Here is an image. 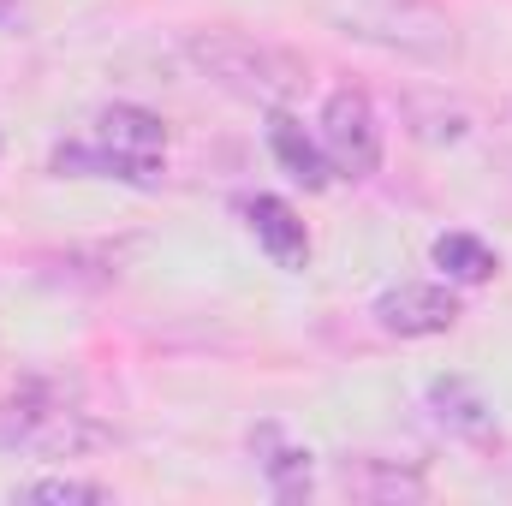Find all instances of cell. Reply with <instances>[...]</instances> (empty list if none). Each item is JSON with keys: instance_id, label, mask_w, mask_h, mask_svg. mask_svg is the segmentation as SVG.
Segmentation results:
<instances>
[{"instance_id": "cell-7", "label": "cell", "mask_w": 512, "mask_h": 506, "mask_svg": "<svg viewBox=\"0 0 512 506\" xmlns=\"http://www.w3.org/2000/svg\"><path fill=\"white\" fill-rule=\"evenodd\" d=\"M96 137L108 143V149H120V155H137V161H161V149H167V126L149 114V108H131V102H114V108H102V120H96Z\"/></svg>"}, {"instance_id": "cell-11", "label": "cell", "mask_w": 512, "mask_h": 506, "mask_svg": "<svg viewBox=\"0 0 512 506\" xmlns=\"http://www.w3.org/2000/svg\"><path fill=\"white\" fill-rule=\"evenodd\" d=\"M435 268L447 280H459V286H483L501 262H495V251L483 239H471V233H441L435 239Z\"/></svg>"}, {"instance_id": "cell-3", "label": "cell", "mask_w": 512, "mask_h": 506, "mask_svg": "<svg viewBox=\"0 0 512 506\" xmlns=\"http://www.w3.org/2000/svg\"><path fill=\"white\" fill-rule=\"evenodd\" d=\"M322 149L352 179H370L382 167V126H376V108L364 90H334L322 102Z\"/></svg>"}, {"instance_id": "cell-8", "label": "cell", "mask_w": 512, "mask_h": 506, "mask_svg": "<svg viewBox=\"0 0 512 506\" xmlns=\"http://www.w3.org/2000/svg\"><path fill=\"white\" fill-rule=\"evenodd\" d=\"M268 143H274L280 167H286L292 179H304L310 191H322V185L334 179V173H328V167H334V161H328V149H322V143H316L310 131L298 126L292 114H274V120H268Z\"/></svg>"}, {"instance_id": "cell-1", "label": "cell", "mask_w": 512, "mask_h": 506, "mask_svg": "<svg viewBox=\"0 0 512 506\" xmlns=\"http://www.w3.org/2000/svg\"><path fill=\"white\" fill-rule=\"evenodd\" d=\"M185 54H191V66L209 84H221L227 96H245V102H274V96H286L304 78V66L286 48L256 42L245 30H197L185 42Z\"/></svg>"}, {"instance_id": "cell-10", "label": "cell", "mask_w": 512, "mask_h": 506, "mask_svg": "<svg viewBox=\"0 0 512 506\" xmlns=\"http://www.w3.org/2000/svg\"><path fill=\"white\" fill-rule=\"evenodd\" d=\"M429 405H435L441 429H453V435H465V441H495V411L483 405L477 387H465V381H435V387H429Z\"/></svg>"}, {"instance_id": "cell-5", "label": "cell", "mask_w": 512, "mask_h": 506, "mask_svg": "<svg viewBox=\"0 0 512 506\" xmlns=\"http://www.w3.org/2000/svg\"><path fill=\"white\" fill-rule=\"evenodd\" d=\"M340 489L358 495V501H423V495H429V483H423L411 465H399V459H370V453L340 465Z\"/></svg>"}, {"instance_id": "cell-4", "label": "cell", "mask_w": 512, "mask_h": 506, "mask_svg": "<svg viewBox=\"0 0 512 506\" xmlns=\"http://www.w3.org/2000/svg\"><path fill=\"white\" fill-rule=\"evenodd\" d=\"M453 322H459V298L447 286H429V280L387 286L376 298V328L393 340H429V334H447Z\"/></svg>"}, {"instance_id": "cell-2", "label": "cell", "mask_w": 512, "mask_h": 506, "mask_svg": "<svg viewBox=\"0 0 512 506\" xmlns=\"http://www.w3.org/2000/svg\"><path fill=\"white\" fill-rule=\"evenodd\" d=\"M334 18L346 24V36L376 42L405 60H453L459 54V30L435 0H340Z\"/></svg>"}, {"instance_id": "cell-12", "label": "cell", "mask_w": 512, "mask_h": 506, "mask_svg": "<svg viewBox=\"0 0 512 506\" xmlns=\"http://www.w3.org/2000/svg\"><path fill=\"white\" fill-rule=\"evenodd\" d=\"M18 501H48V506H102L108 489L102 483H78V477H48V483H30L18 489Z\"/></svg>"}, {"instance_id": "cell-6", "label": "cell", "mask_w": 512, "mask_h": 506, "mask_svg": "<svg viewBox=\"0 0 512 506\" xmlns=\"http://www.w3.org/2000/svg\"><path fill=\"white\" fill-rule=\"evenodd\" d=\"M245 221H251L256 245L274 256L280 268H304V256H310V233H304V221L292 215V203H280V197H256L251 209H245Z\"/></svg>"}, {"instance_id": "cell-9", "label": "cell", "mask_w": 512, "mask_h": 506, "mask_svg": "<svg viewBox=\"0 0 512 506\" xmlns=\"http://www.w3.org/2000/svg\"><path fill=\"white\" fill-rule=\"evenodd\" d=\"M54 173H96V179L155 185V179H161V161H137V155H120V149H108V143H96V149L72 143V149H54Z\"/></svg>"}, {"instance_id": "cell-13", "label": "cell", "mask_w": 512, "mask_h": 506, "mask_svg": "<svg viewBox=\"0 0 512 506\" xmlns=\"http://www.w3.org/2000/svg\"><path fill=\"white\" fill-rule=\"evenodd\" d=\"M262 471H268V483H274V495H280V501L310 495V453H298V447L268 453V459H262Z\"/></svg>"}]
</instances>
